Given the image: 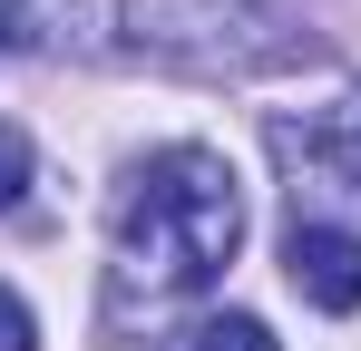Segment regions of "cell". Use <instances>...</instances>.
<instances>
[{
	"label": "cell",
	"instance_id": "6da1fadb",
	"mask_svg": "<svg viewBox=\"0 0 361 351\" xmlns=\"http://www.w3.org/2000/svg\"><path fill=\"white\" fill-rule=\"evenodd\" d=\"M244 244V185L215 147H166L127 185L118 215V264L137 292H205Z\"/></svg>",
	"mask_w": 361,
	"mask_h": 351
},
{
	"label": "cell",
	"instance_id": "7a4b0ae2",
	"mask_svg": "<svg viewBox=\"0 0 361 351\" xmlns=\"http://www.w3.org/2000/svg\"><path fill=\"white\" fill-rule=\"evenodd\" d=\"M283 273L312 312H361V234L342 225H293L283 234Z\"/></svg>",
	"mask_w": 361,
	"mask_h": 351
},
{
	"label": "cell",
	"instance_id": "3957f363",
	"mask_svg": "<svg viewBox=\"0 0 361 351\" xmlns=\"http://www.w3.org/2000/svg\"><path fill=\"white\" fill-rule=\"evenodd\" d=\"M195 351H283V342H274L254 312H215V322L195 332Z\"/></svg>",
	"mask_w": 361,
	"mask_h": 351
},
{
	"label": "cell",
	"instance_id": "277c9868",
	"mask_svg": "<svg viewBox=\"0 0 361 351\" xmlns=\"http://www.w3.org/2000/svg\"><path fill=\"white\" fill-rule=\"evenodd\" d=\"M20 185H30V137H20V127H0V215L20 205Z\"/></svg>",
	"mask_w": 361,
	"mask_h": 351
},
{
	"label": "cell",
	"instance_id": "5b68a950",
	"mask_svg": "<svg viewBox=\"0 0 361 351\" xmlns=\"http://www.w3.org/2000/svg\"><path fill=\"white\" fill-rule=\"evenodd\" d=\"M0 351H39V322H30V302L0 283Z\"/></svg>",
	"mask_w": 361,
	"mask_h": 351
}]
</instances>
